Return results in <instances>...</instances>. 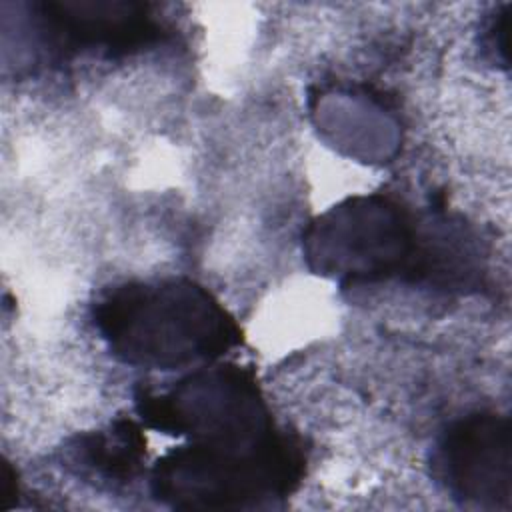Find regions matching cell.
I'll return each mask as SVG.
<instances>
[{"instance_id": "1", "label": "cell", "mask_w": 512, "mask_h": 512, "mask_svg": "<svg viewBox=\"0 0 512 512\" xmlns=\"http://www.w3.org/2000/svg\"><path fill=\"white\" fill-rule=\"evenodd\" d=\"M90 314L112 356L136 368H198L242 340L234 316L188 278L114 284L96 298Z\"/></svg>"}, {"instance_id": "2", "label": "cell", "mask_w": 512, "mask_h": 512, "mask_svg": "<svg viewBox=\"0 0 512 512\" xmlns=\"http://www.w3.org/2000/svg\"><path fill=\"white\" fill-rule=\"evenodd\" d=\"M304 448L278 428L250 440H188L150 472L152 496L182 510L266 508L304 476Z\"/></svg>"}, {"instance_id": "3", "label": "cell", "mask_w": 512, "mask_h": 512, "mask_svg": "<svg viewBox=\"0 0 512 512\" xmlns=\"http://www.w3.org/2000/svg\"><path fill=\"white\" fill-rule=\"evenodd\" d=\"M136 408L146 426L188 440H250L276 428L250 370L204 364L164 392L144 390Z\"/></svg>"}, {"instance_id": "4", "label": "cell", "mask_w": 512, "mask_h": 512, "mask_svg": "<svg viewBox=\"0 0 512 512\" xmlns=\"http://www.w3.org/2000/svg\"><path fill=\"white\" fill-rule=\"evenodd\" d=\"M432 472L460 504L508 510L512 494L510 418L476 412L452 422L436 442Z\"/></svg>"}, {"instance_id": "5", "label": "cell", "mask_w": 512, "mask_h": 512, "mask_svg": "<svg viewBox=\"0 0 512 512\" xmlns=\"http://www.w3.org/2000/svg\"><path fill=\"white\" fill-rule=\"evenodd\" d=\"M58 50H102L122 56L160 38L148 4L122 0H64L42 4Z\"/></svg>"}, {"instance_id": "6", "label": "cell", "mask_w": 512, "mask_h": 512, "mask_svg": "<svg viewBox=\"0 0 512 512\" xmlns=\"http://www.w3.org/2000/svg\"><path fill=\"white\" fill-rule=\"evenodd\" d=\"M146 440L132 420H118L106 430L80 438L74 462L106 482H130L142 472Z\"/></svg>"}]
</instances>
